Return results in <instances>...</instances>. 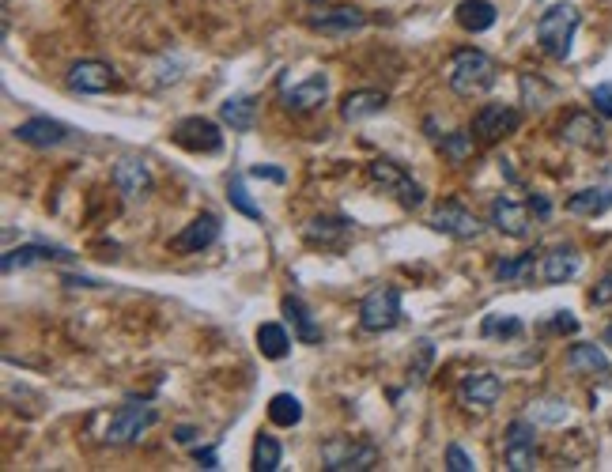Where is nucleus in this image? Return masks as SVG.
Wrapping results in <instances>:
<instances>
[{"instance_id":"nucleus-1","label":"nucleus","mask_w":612,"mask_h":472,"mask_svg":"<svg viewBox=\"0 0 612 472\" xmlns=\"http://www.w3.org/2000/svg\"><path fill=\"white\" fill-rule=\"evenodd\" d=\"M495 76H499V68L495 61L488 57L484 50H458L450 57V65H446V84L454 95L461 99H476V95H484V91H492Z\"/></svg>"},{"instance_id":"nucleus-2","label":"nucleus","mask_w":612,"mask_h":472,"mask_svg":"<svg viewBox=\"0 0 612 472\" xmlns=\"http://www.w3.org/2000/svg\"><path fill=\"white\" fill-rule=\"evenodd\" d=\"M578 23H582V16H578L575 4H552V8H544L541 19H537V46L552 61H567Z\"/></svg>"},{"instance_id":"nucleus-3","label":"nucleus","mask_w":612,"mask_h":472,"mask_svg":"<svg viewBox=\"0 0 612 472\" xmlns=\"http://www.w3.org/2000/svg\"><path fill=\"white\" fill-rule=\"evenodd\" d=\"M378 446L363 439H352V435H337L322 446V469L329 472H371L378 469Z\"/></svg>"},{"instance_id":"nucleus-4","label":"nucleus","mask_w":612,"mask_h":472,"mask_svg":"<svg viewBox=\"0 0 612 472\" xmlns=\"http://www.w3.org/2000/svg\"><path fill=\"white\" fill-rule=\"evenodd\" d=\"M367 178H371L382 193H393L397 204L408 208V212H416V208L424 204V186L412 182V178L405 174V167L393 163V159H371V163H367Z\"/></svg>"},{"instance_id":"nucleus-5","label":"nucleus","mask_w":612,"mask_h":472,"mask_svg":"<svg viewBox=\"0 0 612 472\" xmlns=\"http://www.w3.org/2000/svg\"><path fill=\"white\" fill-rule=\"evenodd\" d=\"M155 423H159V412H155L152 405H136V401H129V405H121L118 412L110 416L102 439H106V446H129V442L144 439Z\"/></svg>"},{"instance_id":"nucleus-6","label":"nucleus","mask_w":612,"mask_h":472,"mask_svg":"<svg viewBox=\"0 0 612 472\" xmlns=\"http://www.w3.org/2000/svg\"><path fill=\"white\" fill-rule=\"evenodd\" d=\"M401 291L393 284L386 287H374L371 295L359 303V325L367 329V333H390L401 325Z\"/></svg>"},{"instance_id":"nucleus-7","label":"nucleus","mask_w":612,"mask_h":472,"mask_svg":"<svg viewBox=\"0 0 612 472\" xmlns=\"http://www.w3.org/2000/svg\"><path fill=\"white\" fill-rule=\"evenodd\" d=\"M503 461L510 472L537 469V427L533 420H510L507 439H503Z\"/></svg>"},{"instance_id":"nucleus-8","label":"nucleus","mask_w":612,"mask_h":472,"mask_svg":"<svg viewBox=\"0 0 612 472\" xmlns=\"http://www.w3.org/2000/svg\"><path fill=\"white\" fill-rule=\"evenodd\" d=\"M431 227L442 231V235H450L454 242H476V238L484 235V223L476 220L473 212H469L461 201L435 204V212H431Z\"/></svg>"},{"instance_id":"nucleus-9","label":"nucleus","mask_w":612,"mask_h":472,"mask_svg":"<svg viewBox=\"0 0 612 472\" xmlns=\"http://www.w3.org/2000/svg\"><path fill=\"white\" fill-rule=\"evenodd\" d=\"M65 84L72 95H102V91L118 87V68L87 57V61H76V65L68 68Z\"/></svg>"},{"instance_id":"nucleus-10","label":"nucleus","mask_w":612,"mask_h":472,"mask_svg":"<svg viewBox=\"0 0 612 472\" xmlns=\"http://www.w3.org/2000/svg\"><path fill=\"white\" fill-rule=\"evenodd\" d=\"M499 397H503V382H499V374L492 371H469L461 378L458 386V401L469 412H492L499 405Z\"/></svg>"},{"instance_id":"nucleus-11","label":"nucleus","mask_w":612,"mask_h":472,"mask_svg":"<svg viewBox=\"0 0 612 472\" xmlns=\"http://www.w3.org/2000/svg\"><path fill=\"white\" fill-rule=\"evenodd\" d=\"M306 27L329 38H344V34H356L367 27V12L356 4H337V8H322L314 16H306Z\"/></svg>"},{"instance_id":"nucleus-12","label":"nucleus","mask_w":612,"mask_h":472,"mask_svg":"<svg viewBox=\"0 0 612 472\" xmlns=\"http://www.w3.org/2000/svg\"><path fill=\"white\" fill-rule=\"evenodd\" d=\"M518 125H522V110L518 106H510V102H488V106L476 110L473 133L480 140H503V136L518 133Z\"/></svg>"},{"instance_id":"nucleus-13","label":"nucleus","mask_w":612,"mask_h":472,"mask_svg":"<svg viewBox=\"0 0 612 472\" xmlns=\"http://www.w3.org/2000/svg\"><path fill=\"white\" fill-rule=\"evenodd\" d=\"M560 140L567 148H582V152H601L605 148V125L586 114V110H575L560 121Z\"/></svg>"},{"instance_id":"nucleus-14","label":"nucleus","mask_w":612,"mask_h":472,"mask_svg":"<svg viewBox=\"0 0 612 472\" xmlns=\"http://www.w3.org/2000/svg\"><path fill=\"white\" fill-rule=\"evenodd\" d=\"M72 136H76V129L57 118H27L16 125V140L27 148H61Z\"/></svg>"},{"instance_id":"nucleus-15","label":"nucleus","mask_w":612,"mask_h":472,"mask_svg":"<svg viewBox=\"0 0 612 472\" xmlns=\"http://www.w3.org/2000/svg\"><path fill=\"white\" fill-rule=\"evenodd\" d=\"M174 144H182L186 152H204V155H212V152H220L223 148V133H220V125L216 121H208V118H182L178 125H174Z\"/></svg>"},{"instance_id":"nucleus-16","label":"nucleus","mask_w":612,"mask_h":472,"mask_svg":"<svg viewBox=\"0 0 612 472\" xmlns=\"http://www.w3.org/2000/svg\"><path fill=\"white\" fill-rule=\"evenodd\" d=\"M216 238H220V216L201 212L197 220L186 223L178 235L170 238V250L174 253H204L208 246H216Z\"/></svg>"},{"instance_id":"nucleus-17","label":"nucleus","mask_w":612,"mask_h":472,"mask_svg":"<svg viewBox=\"0 0 612 472\" xmlns=\"http://www.w3.org/2000/svg\"><path fill=\"white\" fill-rule=\"evenodd\" d=\"M152 186L155 178L144 159H136V155L118 159V167H114V189H118L125 201H144L152 193Z\"/></svg>"},{"instance_id":"nucleus-18","label":"nucleus","mask_w":612,"mask_h":472,"mask_svg":"<svg viewBox=\"0 0 612 472\" xmlns=\"http://www.w3.org/2000/svg\"><path fill=\"white\" fill-rule=\"evenodd\" d=\"M488 223L507 238H526L529 231H533L529 204H518V201H510V197H495L492 208H488Z\"/></svg>"},{"instance_id":"nucleus-19","label":"nucleus","mask_w":612,"mask_h":472,"mask_svg":"<svg viewBox=\"0 0 612 472\" xmlns=\"http://www.w3.org/2000/svg\"><path fill=\"white\" fill-rule=\"evenodd\" d=\"M280 99H284V110H288V114L322 110L325 99H329V76H325V72H314V76H306L303 84H295L291 91H284Z\"/></svg>"},{"instance_id":"nucleus-20","label":"nucleus","mask_w":612,"mask_h":472,"mask_svg":"<svg viewBox=\"0 0 612 472\" xmlns=\"http://www.w3.org/2000/svg\"><path fill=\"white\" fill-rule=\"evenodd\" d=\"M46 261H72V253L61 250V246H50V242H27V246H16L0 257V269L12 272L16 269H31V265H46Z\"/></svg>"},{"instance_id":"nucleus-21","label":"nucleus","mask_w":612,"mask_h":472,"mask_svg":"<svg viewBox=\"0 0 612 472\" xmlns=\"http://www.w3.org/2000/svg\"><path fill=\"white\" fill-rule=\"evenodd\" d=\"M390 106V95L386 91H374V87H359V91H348L344 99H340V118L348 121V125H356V121H367L374 114H382Z\"/></svg>"},{"instance_id":"nucleus-22","label":"nucleus","mask_w":612,"mask_h":472,"mask_svg":"<svg viewBox=\"0 0 612 472\" xmlns=\"http://www.w3.org/2000/svg\"><path fill=\"white\" fill-rule=\"evenodd\" d=\"M578 272H582V253L575 246H556V250L544 253L541 261L544 284H571Z\"/></svg>"},{"instance_id":"nucleus-23","label":"nucleus","mask_w":612,"mask_h":472,"mask_svg":"<svg viewBox=\"0 0 612 472\" xmlns=\"http://www.w3.org/2000/svg\"><path fill=\"white\" fill-rule=\"evenodd\" d=\"M280 310H284V318L291 321V329H295V340H299V344H310V348L322 344V325L314 321L310 306H306L299 295H284Z\"/></svg>"},{"instance_id":"nucleus-24","label":"nucleus","mask_w":612,"mask_h":472,"mask_svg":"<svg viewBox=\"0 0 612 472\" xmlns=\"http://www.w3.org/2000/svg\"><path fill=\"white\" fill-rule=\"evenodd\" d=\"M348 235H352V223L340 220V216H318V220L306 223V242H314V246H329V250H340Z\"/></svg>"},{"instance_id":"nucleus-25","label":"nucleus","mask_w":612,"mask_h":472,"mask_svg":"<svg viewBox=\"0 0 612 472\" xmlns=\"http://www.w3.org/2000/svg\"><path fill=\"white\" fill-rule=\"evenodd\" d=\"M454 19H458L469 34H484V31H492V27H495L499 12H495L492 0H461L458 12H454Z\"/></svg>"},{"instance_id":"nucleus-26","label":"nucleus","mask_w":612,"mask_h":472,"mask_svg":"<svg viewBox=\"0 0 612 472\" xmlns=\"http://www.w3.org/2000/svg\"><path fill=\"white\" fill-rule=\"evenodd\" d=\"M567 367L575 374H609L612 371L609 355L601 352V344H586V340L567 348Z\"/></svg>"},{"instance_id":"nucleus-27","label":"nucleus","mask_w":612,"mask_h":472,"mask_svg":"<svg viewBox=\"0 0 612 472\" xmlns=\"http://www.w3.org/2000/svg\"><path fill=\"white\" fill-rule=\"evenodd\" d=\"M609 208H612V186H590L567 197V212L571 216H605Z\"/></svg>"},{"instance_id":"nucleus-28","label":"nucleus","mask_w":612,"mask_h":472,"mask_svg":"<svg viewBox=\"0 0 612 472\" xmlns=\"http://www.w3.org/2000/svg\"><path fill=\"white\" fill-rule=\"evenodd\" d=\"M220 118L235 129V133H254L257 125V102L250 95H231L220 106Z\"/></svg>"},{"instance_id":"nucleus-29","label":"nucleus","mask_w":612,"mask_h":472,"mask_svg":"<svg viewBox=\"0 0 612 472\" xmlns=\"http://www.w3.org/2000/svg\"><path fill=\"white\" fill-rule=\"evenodd\" d=\"M533 276H537V253L533 250L507 257V261L495 265V280L499 284H533Z\"/></svg>"},{"instance_id":"nucleus-30","label":"nucleus","mask_w":612,"mask_h":472,"mask_svg":"<svg viewBox=\"0 0 612 472\" xmlns=\"http://www.w3.org/2000/svg\"><path fill=\"white\" fill-rule=\"evenodd\" d=\"M257 352L265 355V359H284L291 352V337L284 325H276V321H265L261 329H257Z\"/></svg>"},{"instance_id":"nucleus-31","label":"nucleus","mask_w":612,"mask_h":472,"mask_svg":"<svg viewBox=\"0 0 612 472\" xmlns=\"http://www.w3.org/2000/svg\"><path fill=\"white\" fill-rule=\"evenodd\" d=\"M518 91H522V102H526V110H544L552 95H556V87L544 84L537 72H522L518 76Z\"/></svg>"},{"instance_id":"nucleus-32","label":"nucleus","mask_w":612,"mask_h":472,"mask_svg":"<svg viewBox=\"0 0 612 472\" xmlns=\"http://www.w3.org/2000/svg\"><path fill=\"white\" fill-rule=\"evenodd\" d=\"M269 420L276 423V427H295V423L303 420L299 397H295V393H276L269 401Z\"/></svg>"},{"instance_id":"nucleus-33","label":"nucleus","mask_w":612,"mask_h":472,"mask_svg":"<svg viewBox=\"0 0 612 472\" xmlns=\"http://www.w3.org/2000/svg\"><path fill=\"white\" fill-rule=\"evenodd\" d=\"M227 201H231V208H235V212H242L246 220L265 223V212H261V204H254V197L246 193V182H242L238 174L231 178V182H227Z\"/></svg>"},{"instance_id":"nucleus-34","label":"nucleus","mask_w":612,"mask_h":472,"mask_svg":"<svg viewBox=\"0 0 612 472\" xmlns=\"http://www.w3.org/2000/svg\"><path fill=\"white\" fill-rule=\"evenodd\" d=\"M522 329H526V325H522V321L518 318H510V314H488V318L480 321V337H522Z\"/></svg>"},{"instance_id":"nucleus-35","label":"nucleus","mask_w":612,"mask_h":472,"mask_svg":"<svg viewBox=\"0 0 612 472\" xmlns=\"http://www.w3.org/2000/svg\"><path fill=\"white\" fill-rule=\"evenodd\" d=\"M280 442L272 435H257L254 439V469L257 472H276L280 469Z\"/></svg>"},{"instance_id":"nucleus-36","label":"nucleus","mask_w":612,"mask_h":472,"mask_svg":"<svg viewBox=\"0 0 612 472\" xmlns=\"http://www.w3.org/2000/svg\"><path fill=\"white\" fill-rule=\"evenodd\" d=\"M439 148H442V155H446L450 163H465V159L473 155L476 144H473V133H465V129H458V133L442 136Z\"/></svg>"},{"instance_id":"nucleus-37","label":"nucleus","mask_w":612,"mask_h":472,"mask_svg":"<svg viewBox=\"0 0 612 472\" xmlns=\"http://www.w3.org/2000/svg\"><path fill=\"white\" fill-rule=\"evenodd\" d=\"M431 359H435V344L431 340H416V359H412V382L416 386H424L427 382V367H431Z\"/></svg>"},{"instance_id":"nucleus-38","label":"nucleus","mask_w":612,"mask_h":472,"mask_svg":"<svg viewBox=\"0 0 612 472\" xmlns=\"http://www.w3.org/2000/svg\"><path fill=\"white\" fill-rule=\"evenodd\" d=\"M590 102H594V114L601 121H612V84H597L590 91Z\"/></svg>"},{"instance_id":"nucleus-39","label":"nucleus","mask_w":612,"mask_h":472,"mask_svg":"<svg viewBox=\"0 0 612 472\" xmlns=\"http://www.w3.org/2000/svg\"><path fill=\"white\" fill-rule=\"evenodd\" d=\"M590 303H594V306H609L612 303V265L601 272V280L594 284V291H590Z\"/></svg>"},{"instance_id":"nucleus-40","label":"nucleus","mask_w":612,"mask_h":472,"mask_svg":"<svg viewBox=\"0 0 612 472\" xmlns=\"http://www.w3.org/2000/svg\"><path fill=\"white\" fill-rule=\"evenodd\" d=\"M446 469H450V472H473L476 465H473V457L465 454L461 446H446Z\"/></svg>"},{"instance_id":"nucleus-41","label":"nucleus","mask_w":612,"mask_h":472,"mask_svg":"<svg viewBox=\"0 0 612 472\" xmlns=\"http://www.w3.org/2000/svg\"><path fill=\"white\" fill-rule=\"evenodd\" d=\"M537 420H544V423L567 420V405H563V401H541V405H537Z\"/></svg>"},{"instance_id":"nucleus-42","label":"nucleus","mask_w":612,"mask_h":472,"mask_svg":"<svg viewBox=\"0 0 612 472\" xmlns=\"http://www.w3.org/2000/svg\"><path fill=\"white\" fill-rule=\"evenodd\" d=\"M193 461H197L201 469H208V472L220 469V454H216V446H197V450H193Z\"/></svg>"},{"instance_id":"nucleus-43","label":"nucleus","mask_w":612,"mask_h":472,"mask_svg":"<svg viewBox=\"0 0 612 472\" xmlns=\"http://www.w3.org/2000/svg\"><path fill=\"white\" fill-rule=\"evenodd\" d=\"M529 212H533L537 220H548V216H552V204H548L544 193H533V197H529Z\"/></svg>"},{"instance_id":"nucleus-44","label":"nucleus","mask_w":612,"mask_h":472,"mask_svg":"<svg viewBox=\"0 0 612 472\" xmlns=\"http://www.w3.org/2000/svg\"><path fill=\"white\" fill-rule=\"evenodd\" d=\"M552 329L556 333H578V321L567 314V310H556V318H552Z\"/></svg>"},{"instance_id":"nucleus-45","label":"nucleus","mask_w":612,"mask_h":472,"mask_svg":"<svg viewBox=\"0 0 612 472\" xmlns=\"http://www.w3.org/2000/svg\"><path fill=\"white\" fill-rule=\"evenodd\" d=\"M174 439L182 442V446H193V442L201 439V431H197V427H189V423H178V427H174Z\"/></svg>"},{"instance_id":"nucleus-46","label":"nucleus","mask_w":612,"mask_h":472,"mask_svg":"<svg viewBox=\"0 0 612 472\" xmlns=\"http://www.w3.org/2000/svg\"><path fill=\"white\" fill-rule=\"evenodd\" d=\"M250 174H254V178H269V182H284V178H288L284 170H276V167H254Z\"/></svg>"},{"instance_id":"nucleus-47","label":"nucleus","mask_w":612,"mask_h":472,"mask_svg":"<svg viewBox=\"0 0 612 472\" xmlns=\"http://www.w3.org/2000/svg\"><path fill=\"white\" fill-rule=\"evenodd\" d=\"M68 287H102L99 280H91V276H65Z\"/></svg>"},{"instance_id":"nucleus-48","label":"nucleus","mask_w":612,"mask_h":472,"mask_svg":"<svg viewBox=\"0 0 612 472\" xmlns=\"http://www.w3.org/2000/svg\"><path fill=\"white\" fill-rule=\"evenodd\" d=\"M601 340H605V344H612V321L605 325V337H601Z\"/></svg>"}]
</instances>
